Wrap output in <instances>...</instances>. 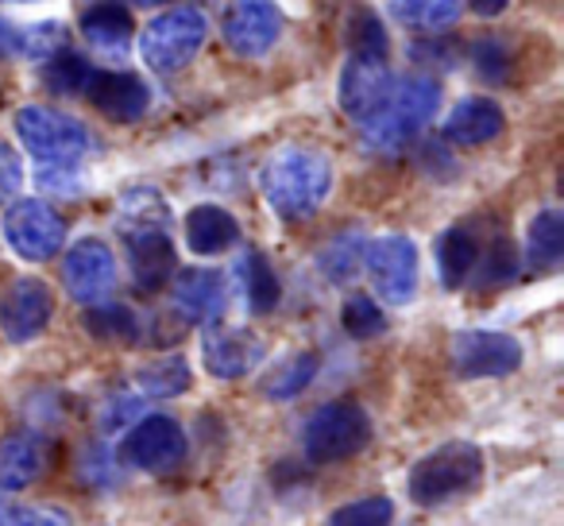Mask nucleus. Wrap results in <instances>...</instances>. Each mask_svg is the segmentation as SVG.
I'll list each match as a JSON object with an SVG mask.
<instances>
[{
	"label": "nucleus",
	"mask_w": 564,
	"mask_h": 526,
	"mask_svg": "<svg viewBox=\"0 0 564 526\" xmlns=\"http://www.w3.org/2000/svg\"><path fill=\"white\" fill-rule=\"evenodd\" d=\"M174 307L186 322L209 325L225 310V279L209 268L182 271L178 283H174Z\"/></svg>",
	"instance_id": "a211bd4d"
},
{
	"label": "nucleus",
	"mask_w": 564,
	"mask_h": 526,
	"mask_svg": "<svg viewBox=\"0 0 564 526\" xmlns=\"http://www.w3.org/2000/svg\"><path fill=\"white\" fill-rule=\"evenodd\" d=\"M128 244V264H132V279L140 291H159L174 271V248L166 225H120Z\"/></svg>",
	"instance_id": "2eb2a0df"
},
{
	"label": "nucleus",
	"mask_w": 564,
	"mask_h": 526,
	"mask_svg": "<svg viewBox=\"0 0 564 526\" xmlns=\"http://www.w3.org/2000/svg\"><path fill=\"white\" fill-rule=\"evenodd\" d=\"M360 259H364V236L345 233L322 251V268L333 283H348L356 276V268H360Z\"/></svg>",
	"instance_id": "2f4dec72"
},
{
	"label": "nucleus",
	"mask_w": 564,
	"mask_h": 526,
	"mask_svg": "<svg viewBox=\"0 0 564 526\" xmlns=\"http://www.w3.org/2000/svg\"><path fill=\"white\" fill-rule=\"evenodd\" d=\"M86 330L94 333L97 341H120V345H128V341H135V314L124 307L97 302L86 314Z\"/></svg>",
	"instance_id": "7c9ffc66"
},
{
	"label": "nucleus",
	"mask_w": 564,
	"mask_h": 526,
	"mask_svg": "<svg viewBox=\"0 0 564 526\" xmlns=\"http://www.w3.org/2000/svg\"><path fill=\"white\" fill-rule=\"evenodd\" d=\"M314 376H317V356L299 353V356H291V361H282L279 368L263 379V391H267V399H294V395H302L314 384Z\"/></svg>",
	"instance_id": "bb28decb"
},
{
	"label": "nucleus",
	"mask_w": 564,
	"mask_h": 526,
	"mask_svg": "<svg viewBox=\"0 0 564 526\" xmlns=\"http://www.w3.org/2000/svg\"><path fill=\"white\" fill-rule=\"evenodd\" d=\"M220 35L240 58H263L282 35V9L274 0H232Z\"/></svg>",
	"instance_id": "9d476101"
},
{
	"label": "nucleus",
	"mask_w": 564,
	"mask_h": 526,
	"mask_svg": "<svg viewBox=\"0 0 564 526\" xmlns=\"http://www.w3.org/2000/svg\"><path fill=\"white\" fill-rule=\"evenodd\" d=\"M333 167L322 151L282 148L263 167V197L282 221H302L329 197Z\"/></svg>",
	"instance_id": "f257e3e1"
},
{
	"label": "nucleus",
	"mask_w": 564,
	"mask_h": 526,
	"mask_svg": "<svg viewBox=\"0 0 564 526\" xmlns=\"http://www.w3.org/2000/svg\"><path fill=\"white\" fill-rule=\"evenodd\" d=\"M522 345L499 330H464L453 337V368L464 379H499L518 372Z\"/></svg>",
	"instance_id": "6e6552de"
},
{
	"label": "nucleus",
	"mask_w": 564,
	"mask_h": 526,
	"mask_svg": "<svg viewBox=\"0 0 564 526\" xmlns=\"http://www.w3.org/2000/svg\"><path fill=\"white\" fill-rule=\"evenodd\" d=\"M507 117L491 97H464L445 120V140L460 143V148H479V143H491L502 132Z\"/></svg>",
	"instance_id": "6ab92c4d"
},
{
	"label": "nucleus",
	"mask_w": 564,
	"mask_h": 526,
	"mask_svg": "<svg viewBox=\"0 0 564 526\" xmlns=\"http://www.w3.org/2000/svg\"><path fill=\"white\" fill-rule=\"evenodd\" d=\"M78 28L101 55H124V51L132 47V35H135L132 12H128L120 0H97L94 9L82 12Z\"/></svg>",
	"instance_id": "aec40b11"
},
{
	"label": "nucleus",
	"mask_w": 564,
	"mask_h": 526,
	"mask_svg": "<svg viewBox=\"0 0 564 526\" xmlns=\"http://www.w3.org/2000/svg\"><path fill=\"white\" fill-rule=\"evenodd\" d=\"M340 322H345V330L352 333V337H376V333H383V310L376 307V302L368 299V294H352V299L345 302V310H340Z\"/></svg>",
	"instance_id": "72a5a7b5"
},
{
	"label": "nucleus",
	"mask_w": 564,
	"mask_h": 526,
	"mask_svg": "<svg viewBox=\"0 0 564 526\" xmlns=\"http://www.w3.org/2000/svg\"><path fill=\"white\" fill-rule=\"evenodd\" d=\"M468 9L476 12V17L491 20V17H502V12L510 9V0H468Z\"/></svg>",
	"instance_id": "58836bf2"
},
{
	"label": "nucleus",
	"mask_w": 564,
	"mask_h": 526,
	"mask_svg": "<svg viewBox=\"0 0 564 526\" xmlns=\"http://www.w3.org/2000/svg\"><path fill=\"white\" fill-rule=\"evenodd\" d=\"M135 4H166V0H135Z\"/></svg>",
	"instance_id": "a19ab883"
},
{
	"label": "nucleus",
	"mask_w": 564,
	"mask_h": 526,
	"mask_svg": "<svg viewBox=\"0 0 564 526\" xmlns=\"http://www.w3.org/2000/svg\"><path fill=\"white\" fill-rule=\"evenodd\" d=\"M514 276V251H510L507 240H495L491 256L484 264V276H479V287H499Z\"/></svg>",
	"instance_id": "c9c22d12"
},
{
	"label": "nucleus",
	"mask_w": 564,
	"mask_h": 526,
	"mask_svg": "<svg viewBox=\"0 0 564 526\" xmlns=\"http://www.w3.org/2000/svg\"><path fill=\"white\" fill-rule=\"evenodd\" d=\"M202 361L209 376L217 379H240L263 361V341L251 337L248 330H232V325H213L202 337Z\"/></svg>",
	"instance_id": "dca6fc26"
},
{
	"label": "nucleus",
	"mask_w": 564,
	"mask_h": 526,
	"mask_svg": "<svg viewBox=\"0 0 564 526\" xmlns=\"http://www.w3.org/2000/svg\"><path fill=\"white\" fill-rule=\"evenodd\" d=\"M479 480H484V453L471 441H448V446L425 453L410 469L406 492L422 507H441V503H453L460 495L476 492Z\"/></svg>",
	"instance_id": "7ed1b4c3"
},
{
	"label": "nucleus",
	"mask_w": 564,
	"mask_h": 526,
	"mask_svg": "<svg viewBox=\"0 0 564 526\" xmlns=\"http://www.w3.org/2000/svg\"><path fill=\"white\" fill-rule=\"evenodd\" d=\"M4 240L12 244L20 259L28 264H43L55 251H63L66 228L63 217L51 210L47 202H35V197H24V202H12L9 213H4Z\"/></svg>",
	"instance_id": "0eeeda50"
},
{
	"label": "nucleus",
	"mask_w": 564,
	"mask_h": 526,
	"mask_svg": "<svg viewBox=\"0 0 564 526\" xmlns=\"http://www.w3.org/2000/svg\"><path fill=\"white\" fill-rule=\"evenodd\" d=\"M368 441H371V418L356 402H329V407L314 410L306 422V433H302L306 457L317 464L356 457Z\"/></svg>",
	"instance_id": "423d86ee"
},
{
	"label": "nucleus",
	"mask_w": 564,
	"mask_h": 526,
	"mask_svg": "<svg viewBox=\"0 0 564 526\" xmlns=\"http://www.w3.org/2000/svg\"><path fill=\"white\" fill-rule=\"evenodd\" d=\"M63 279L74 302L97 307V302L109 299L112 287H117V256H112V248L105 240L86 236V240H78L66 251Z\"/></svg>",
	"instance_id": "9b49d317"
},
{
	"label": "nucleus",
	"mask_w": 564,
	"mask_h": 526,
	"mask_svg": "<svg viewBox=\"0 0 564 526\" xmlns=\"http://www.w3.org/2000/svg\"><path fill=\"white\" fill-rule=\"evenodd\" d=\"M186 457V433L174 418L166 415H151L143 422L132 426V433L124 438V461L135 469L148 472H171L182 464Z\"/></svg>",
	"instance_id": "4468645a"
},
{
	"label": "nucleus",
	"mask_w": 564,
	"mask_h": 526,
	"mask_svg": "<svg viewBox=\"0 0 564 526\" xmlns=\"http://www.w3.org/2000/svg\"><path fill=\"white\" fill-rule=\"evenodd\" d=\"M345 43L352 55H371V58H387V32L379 24V17L364 4H356L348 12V24H345Z\"/></svg>",
	"instance_id": "cd10ccee"
},
{
	"label": "nucleus",
	"mask_w": 564,
	"mask_h": 526,
	"mask_svg": "<svg viewBox=\"0 0 564 526\" xmlns=\"http://www.w3.org/2000/svg\"><path fill=\"white\" fill-rule=\"evenodd\" d=\"M471 55H476V66H479V74H484V78H491V82H499L502 74H507V55H502V43H495V40H484V43H476V51H471Z\"/></svg>",
	"instance_id": "e433bc0d"
},
{
	"label": "nucleus",
	"mask_w": 564,
	"mask_h": 526,
	"mask_svg": "<svg viewBox=\"0 0 564 526\" xmlns=\"http://www.w3.org/2000/svg\"><path fill=\"white\" fill-rule=\"evenodd\" d=\"M135 379H140L143 391L155 395V399H171V395H182L189 387V368L182 356H163V361L140 368Z\"/></svg>",
	"instance_id": "c756f323"
},
{
	"label": "nucleus",
	"mask_w": 564,
	"mask_h": 526,
	"mask_svg": "<svg viewBox=\"0 0 564 526\" xmlns=\"http://www.w3.org/2000/svg\"><path fill=\"white\" fill-rule=\"evenodd\" d=\"M17 136L40 167H74L89 151V132L82 120L47 105H28L17 112Z\"/></svg>",
	"instance_id": "39448f33"
},
{
	"label": "nucleus",
	"mask_w": 564,
	"mask_h": 526,
	"mask_svg": "<svg viewBox=\"0 0 564 526\" xmlns=\"http://www.w3.org/2000/svg\"><path fill=\"white\" fill-rule=\"evenodd\" d=\"M240 240V221L220 205H194L186 217V244L197 256H220Z\"/></svg>",
	"instance_id": "412c9836"
},
{
	"label": "nucleus",
	"mask_w": 564,
	"mask_h": 526,
	"mask_svg": "<svg viewBox=\"0 0 564 526\" xmlns=\"http://www.w3.org/2000/svg\"><path fill=\"white\" fill-rule=\"evenodd\" d=\"M479 264V240L471 225H453L437 236V276L445 287H464Z\"/></svg>",
	"instance_id": "4be33fe9"
},
{
	"label": "nucleus",
	"mask_w": 564,
	"mask_h": 526,
	"mask_svg": "<svg viewBox=\"0 0 564 526\" xmlns=\"http://www.w3.org/2000/svg\"><path fill=\"white\" fill-rule=\"evenodd\" d=\"M240 279H243V294H248L251 314H271V310L279 307L282 287L271 268V259H267L263 251L251 248L248 256L240 259Z\"/></svg>",
	"instance_id": "393cba45"
},
{
	"label": "nucleus",
	"mask_w": 564,
	"mask_h": 526,
	"mask_svg": "<svg viewBox=\"0 0 564 526\" xmlns=\"http://www.w3.org/2000/svg\"><path fill=\"white\" fill-rule=\"evenodd\" d=\"M0 526H70V518L55 507H12L0 511Z\"/></svg>",
	"instance_id": "f704fd0d"
},
{
	"label": "nucleus",
	"mask_w": 564,
	"mask_h": 526,
	"mask_svg": "<svg viewBox=\"0 0 564 526\" xmlns=\"http://www.w3.org/2000/svg\"><path fill=\"white\" fill-rule=\"evenodd\" d=\"M387 9L410 32H445L460 20V0H387Z\"/></svg>",
	"instance_id": "b1692460"
},
{
	"label": "nucleus",
	"mask_w": 564,
	"mask_h": 526,
	"mask_svg": "<svg viewBox=\"0 0 564 526\" xmlns=\"http://www.w3.org/2000/svg\"><path fill=\"white\" fill-rule=\"evenodd\" d=\"M391 89H394V74H391V66H387V58L352 55L345 63V71H340L337 97H340V109L364 125V120L383 109Z\"/></svg>",
	"instance_id": "f8f14e48"
},
{
	"label": "nucleus",
	"mask_w": 564,
	"mask_h": 526,
	"mask_svg": "<svg viewBox=\"0 0 564 526\" xmlns=\"http://www.w3.org/2000/svg\"><path fill=\"white\" fill-rule=\"evenodd\" d=\"M209 35V20L202 9L186 4V9H171L155 17L140 35V55L155 74H178L197 58Z\"/></svg>",
	"instance_id": "20e7f679"
},
{
	"label": "nucleus",
	"mask_w": 564,
	"mask_h": 526,
	"mask_svg": "<svg viewBox=\"0 0 564 526\" xmlns=\"http://www.w3.org/2000/svg\"><path fill=\"white\" fill-rule=\"evenodd\" d=\"M51 314H55V294L43 279H17L0 299V333L12 345H28L47 330Z\"/></svg>",
	"instance_id": "ddd939ff"
},
{
	"label": "nucleus",
	"mask_w": 564,
	"mask_h": 526,
	"mask_svg": "<svg viewBox=\"0 0 564 526\" xmlns=\"http://www.w3.org/2000/svg\"><path fill=\"white\" fill-rule=\"evenodd\" d=\"M364 264L376 283L379 299L391 307H406L417 291V248L406 236H379L364 248Z\"/></svg>",
	"instance_id": "1a4fd4ad"
},
{
	"label": "nucleus",
	"mask_w": 564,
	"mask_h": 526,
	"mask_svg": "<svg viewBox=\"0 0 564 526\" xmlns=\"http://www.w3.org/2000/svg\"><path fill=\"white\" fill-rule=\"evenodd\" d=\"M441 109V86L433 78H402L394 82L387 105L376 117L364 120V140L371 151H402Z\"/></svg>",
	"instance_id": "f03ea898"
},
{
	"label": "nucleus",
	"mask_w": 564,
	"mask_h": 526,
	"mask_svg": "<svg viewBox=\"0 0 564 526\" xmlns=\"http://www.w3.org/2000/svg\"><path fill=\"white\" fill-rule=\"evenodd\" d=\"M525 256L538 271H549L564 256V217L556 210H541L525 233Z\"/></svg>",
	"instance_id": "a878e982"
},
{
	"label": "nucleus",
	"mask_w": 564,
	"mask_h": 526,
	"mask_svg": "<svg viewBox=\"0 0 564 526\" xmlns=\"http://www.w3.org/2000/svg\"><path fill=\"white\" fill-rule=\"evenodd\" d=\"M89 101H94L97 112H105L109 120H120V125H132L148 112L151 105V89L143 86L140 74L132 71H101L89 78L86 86Z\"/></svg>",
	"instance_id": "f3484780"
},
{
	"label": "nucleus",
	"mask_w": 564,
	"mask_h": 526,
	"mask_svg": "<svg viewBox=\"0 0 564 526\" xmlns=\"http://www.w3.org/2000/svg\"><path fill=\"white\" fill-rule=\"evenodd\" d=\"M43 472V446L32 433H9L0 438V487L20 492Z\"/></svg>",
	"instance_id": "5701e85b"
},
{
	"label": "nucleus",
	"mask_w": 564,
	"mask_h": 526,
	"mask_svg": "<svg viewBox=\"0 0 564 526\" xmlns=\"http://www.w3.org/2000/svg\"><path fill=\"white\" fill-rule=\"evenodd\" d=\"M0 4H32V0H0Z\"/></svg>",
	"instance_id": "ea45409f"
},
{
	"label": "nucleus",
	"mask_w": 564,
	"mask_h": 526,
	"mask_svg": "<svg viewBox=\"0 0 564 526\" xmlns=\"http://www.w3.org/2000/svg\"><path fill=\"white\" fill-rule=\"evenodd\" d=\"M20 182H24V167H20L17 151L0 148V202H9L20 190Z\"/></svg>",
	"instance_id": "4c0bfd02"
},
{
	"label": "nucleus",
	"mask_w": 564,
	"mask_h": 526,
	"mask_svg": "<svg viewBox=\"0 0 564 526\" xmlns=\"http://www.w3.org/2000/svg\"><path fill=\"white\" fill-rule=\"evenodd\" d=\"M43 78H47V86L55 89V94H86L89 78H94V71H89V63L82 55H74V51H58V55H51L47 63H43Z\"/></svg>",
	"instance_id": "c85d7f7f"
},
{
	"label": "nucleus",
	"mask_w": 564,
	"mask_h": 526,
	"mask_svg": "<svg viewBox=\"0 0 564 526\" xmlns=\"http://www.w3.org/2000/svg\"><path fill=\"white\" fill-rule=\"evenodd\" d=\"M394 523V503L387 495H371V500H356L348 507H337L329 526H391Z\"/></svg>",
	"instance_id": "473e14b6"
}]
</instances>
